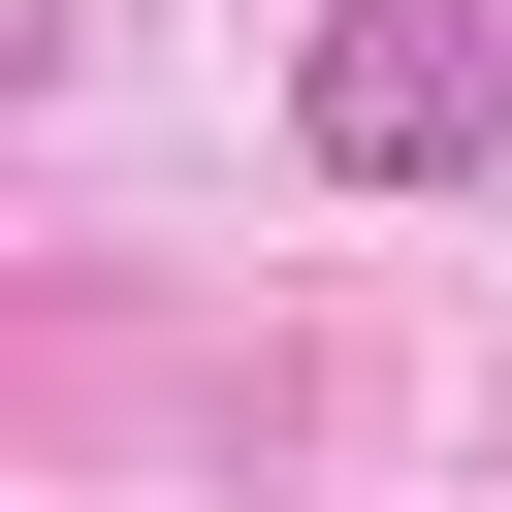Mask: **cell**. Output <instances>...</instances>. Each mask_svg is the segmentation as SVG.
Segmentation results:
<instances>
[{
	"label": "cell",
	"mask_w": 512,
	"mask_h": 512,
	"mask_svg": "<svg viewBox=\"0 0 512 512\" xmlns=\"http://www.w3.org/2000/svg\"><path fill=\"white\" fill-rule=\"evenodd\" d=\"M288 128H320L352 192H448V160H512V0H320Z\"/></svg>",
	"instance_id": "1"
}]
</instances>
